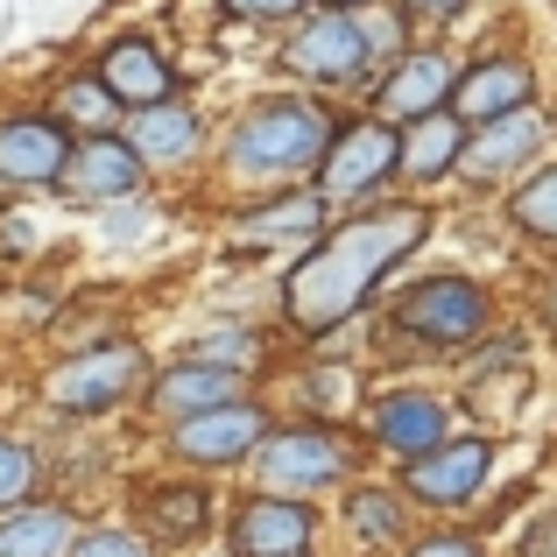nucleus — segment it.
Wrapping results in <instances>:
<instances>
[{
    "mask_svg": "<svg viewBox=\"0 0 557 557\" xmlns=\"http://www.w3.org/2000/svg\"><path fill=\"white\" fill-rule=\"evenodd\" d=\"M423 233H431V212L409 205V198L403 205H374V212H354L346 226L318 233V240L289 261V275H283L289 332H304V339L339 332L346 318L381 289V275L423 247Z\"/></svg>",
    "mask_w": 557,
    "mask_h": 557,
    "instance_id": "nucleus-1",
    "label": "nucleus"
},
{
    "mask_svg": "<svg viewBox=\"0 0 557 557\" xmlns=\"http://www.w3.org/2000/svg\"><path fill=\"white\" fill-rule=\"evenodd\" d=\"M332 135H339V127H332V113L318 107V99L275 92V99H255V107L226 127L219 170H226L233 184H297V177H318Z\"/></svg>",
    "mask_w": 557,
    "mask_h": 557,
    "instance_id": "nucleus-2",
    "label": "nucleus"
},
{
    "mask_svg": "<svg viewBox=\"0 0 557 557\" xmlns=\"http://www.w3.org/2000/svg\"><path fill=\"white\" fill-rule=\"evenodd\" d=\"M149 354L135 339H99L85 354H64L50 374H42V403L64 409V417H107V409L149 395Z\"/></svg>",
    "mask_w": 557,
    "mask_h": 557,
    "instance_id": "nucleus-3",
    "label": "nucleus"
},
{
    "mask_svg": "<svg viewBox=\"0 0 557 557\" xmlns=\"http://www.w3.org/2000/svg\"><path fill=\"white\" fill-rule=\"evenodd\" d=\"M255 473H261V494L311 502V494L339 487V480L354 473V445H346V431H332V423H283V431L261 437Z\"/></svg>",
    "mask_w": 557,
    "mask_h": 557,
    "instance_id": "nucleus-4",
    "label": "nucleus"
},
{
    "mask_svg": "<svg viewBox=\"0 0 557 557\" xmlns=\"http://www.w3.org/2000/svg\"><path fill=\"white\" fill-rule=\"evenodd\" d=\"M395 332H409L417 346H473L487 332V289L466 283V275H423L395 297Z\"/></svg>",
    "mask_w": 557,
    "mask_h": 557,
    "instance_id": "nucleus-5",
    "label": "nucleus"
},
{
    "mask_svg": "<svg viewBox=\"0 0 557 557\" xmlns=\"http://www.w3.org/2000/svg\"><path fill=\"white\" fill-rule=\"evenodd\" d=\"M368 57H374L368 22H360V14H332V8L304 14V22L289 28V42H283V64L297 71V78H318V85L360 78V71H368Z\"/></svg>",
    "mask_w": 557,
    "mask_h": 557,
    "instance_id": "nucleus-6",
    "label": "nucleus"
},
{
    "mask_svg": "<svg viewBox=\"0 0 557 557\" xmlns=\"http://www.w3.org/2000/svg\"><path fill=\"white\" fill-rule=\"evenodd\" d=\"M395 163H403V127L388 121H354L332 135L325 163H318V198L339 205V198H368L381 177H395Z\"/></svg>",
    "mask_w": 557,
    "mask_h": 557,
    "instance_id": "nucleus-7",
    "label": "nucleus"
},
{
    "mask_svg": "<svg viewBox=\"0 0 557 557\" xmlns=\"http://www.w3.org/2000/svg\"><path fill=\"white\" fill-rule=\"evenodd\" d=\"M269 431H275L269 409H261L255 395H240V403H226V409H205V417H190V423H170L163 445L177 451L184 466H240V459L261 451Z\"/></svg>",
    "mask_w": 557,
    "mask_h": 557,
    "instance_id": "nucleus-8",
    "label": "nucleus"
},
{
    "mask_svg": "<svg viewBox=\"0 0 557 557\" xmlns=\"http://www.w3.org/2000/svg\"><path fill=\"white\" fill-rule=\"evenodd\" d=\"M92 78L113 92V107H121V113H149V107H170V99H177V64L163 57V42H156V36H113V42H99Z\"/></svg>",
    "mask_w": 557,
    "mask_h": 557,
    "instance_id": "nucleus-9",
    "label": "nucleus"
},
{
    "mask_svg": "<svg viewBox=\"0 0 557 557\" xmlns=\"http://www.w3.org/2000/svg\"><path fill=\"white\" fill-rule=\"evenodd\" d=\"M311 544H318V508L283 502V494H247L226 522L233 557H311Z\"/></svg>",
    "mask_w": 557,
    "mask_h": 557,
    "instance_id": "nucleus-10",
    "label": "nucleus"
},
{
    "mask_svg": "<svg viewBox=\"0 0 557 557\" xmlns=\"http://www.w3.org/2000/svg\"><path fill=\"white\" fill-rule=\"evenodd\" d=\"M71 127L57 121V113H14V121H0V184L8 190H57L71 163Z\"/></svg>",
    "mask_w": 557,
    "mask_h": 557,
    "instance_id": "nucleus-11",
    "label": "nucleus"
},
{
    "mask_svg": "<svg viewBox=\"0 0 557 557\" xmlns=\"http://www.w3.org/2000/svg\"><path fill=\"white\" fill-rule=\"evenodd\" d=\"M212 530V494L198 480H141L135 487V536L149 550H184Z\"/></svg>",
    "mask_w": 557,
    "mask_h": 557,
    "instance_id": "nucleus-12",
    "label": "nucleus"
},
{
    "mask_svg": "<svg viewBox=\"0 0 557 557\" xmlns=\"http://www.w3.org/2000/svg\"><path fill=\"white\" fill-rule=\"evenodd\" d=\"M487 466H494L487 437H445L437 451L409 459L403 487H409V502H423V508H466L480 494V480H487Z\"/></svg>",
    "mask_w": 557,
    "mask_h": 557,
    "instance_id": "nucleus-13",
    "label": "nucleus"
},
{
    "mask_svg": "<svg viewBox=\"0 0 557 557\" xmlns=\"http://www.w3.org/2000/svg\"><path fill=\"white\" fill-rule=\"evenodd\" d=\"M451 57L445 50H409V57H395V71L381 78V92H374V121H388V127H417V121H431V113H445L451 107Z\"/></svg>",
    "mask_w": 557,
    "mask_h": 557,
    "instance_id": "nucleus-14",
    "label": "nucleus"
},
{
    "mask_svg": "<svg viewBox=\"0 0 557 557\" xmlns=\"http://www.w3.org/2000/svg\"><path fill=\"white\" fill-rule=\"evenodd\" d=\"M141 177L149 170H141V156L121 135H92V141H71V163L57 177V190L78 205H113V198H135Z\"/></svg>",
    "mask_w": 557,
    "mask_h": 557,
    "instance_id": "nucleus-15",
    "label": "nucleus"
},
{
    "mask_svg": "<svg viewBox=\"0 0 557 557\" xmlns=\"http://www.w3.org/2000/svg\"><path fill=\"white\" fill-rule=\"evenodd\" d=\"M530 99H536V71L522 64V57H487V64L459 71V85H451L459 127H494V121H508V113H522Z\"/></svg>",
    "mask_w": 557,
    "mask_h": 557,
    "instance_id": "nucleus-16",
    "label": "nucleus"
},
{
    "mask_svg": "<svg viewBox=\"0 0 557 557\" xmlns=\"http://www.w3.org/2000/svg\"><path fill=\"white\" fill-rule=\"evenodd\" d=\"M247 395V374H226V368H205V360H170L163 374H149V409L163 423H190L205 409H226Z\"/></svg>",
    "mask_w": 557,
    "mask_h": 557,
    "instance_id": "nucleus-17",
    "label": "nucleus"
},
{
    "mask_svg": "<svg viewBox=\"0 0 557 557\" xmlns=\"http://www.w3.org/2000/svg\"><path fill=\"white\" fill-rule=\"evenodd\" d=\"M121 141L141 156V170H190V163H198V149H205V127H198V113H190L184 99H170V107L127 113Z\"/></svg>",
    "mask_w": 557,
    "mask_h": 557,
    "instance_id": "nucleus-18",
    "label": "nucleus"
},
{
    "mask_svg": "<svg viewBox=\"0 0 557 557\" xmlns=\"http://www.w3.org/2000/svg\"><path fill=\"white\" fill-rule=\"evenodd\" d=\"M368 431H374L381 451H395V459H423V451H437L451 437V423H445V403H437V395L395 388V395H381V403H374Z\"/></svg>",
    "mask_w": 557,
    "mask_h": 557,
    "instance_id": "nucleus-19",
    "label": "nucleus"
},
{
    "mask_svg": "<svg viewBox=\"0 0 557 557\" xmlns=\"http://www.w3.org/2000/svg\"><path fill=\"white\" fill-rule=\"evenodd\" d=\"M536 149H544V113L522 107V113H508V121L480 127V135L466 141L459 170H466V177H480V184H494V177H508V170H522Z\"/></svg>",
    "mask_w": 557,
    "mask_h": 557,
    "instance_id": "nucleus-20",
    "label": "nucleus"
},
{
    "mask_svg": "<svg viewBox=\"0 0 557 557\" xmlns=\"http://www.w3.org/2000/svg\"><path fill=\"white\" fill-rule=\"evenodd\" d=\"M85 536V522L64 502H28L14 516H0V557H71Z\"/></svg>",
    "mask_w": 557,
    "mask_h": 557,
    "instance_id": "nucleus-21",
    "label": "nucleus"
},
{
    "mask_svg": "<svg viewBox=\"0 0 557 557\" xmlns=\"http://www.w3.org/2000/svg\"><path fill=\"white\" fill-rule=\"evenodd\" d=\"M459 156H466V127H459V113H431V121H417V127H403V177L409 184H437L445 170H459Z\"/></svg>",
    "mask_w": 557,
    "mask_h": 557,
    "instance_id": "nucleus-22",
    "label": "nucleus"
},
{
    "mask_svg": "<svg viewBox=\"0 0 557 557\" xmlns=\"http://www.w3.org/2000/svg\"><path fill=\"white\" fill-rule=\"evenodd\" d=\"M57 121H64L78 141H92V135H121L127 113L113 107V92L92 78V71H78V78H64V92H57Z\"/></svg>",
    "mask_w": 557,
    "mask_h": 557,
    "instance_id": "nucleus-23",
    "label": "nucleus"
},
{
    "mask_svg": "<svg viewBox=\"0 0 557 557\" xmlns=\"http://www.w3.org/2000/svg\"><path fill=\"white\" fill-rule=\"evenodd\" d=\"M346 530H354L368 550H395L403 544V494H388V487L346 494Z\"/></svg>",
    "mask_w": 557,
    "mask_h": 557,
    "instance_id": "nucleus-24",
    "label": "nucleus"
},
{
    "mask_svg": "<svg viewBox=\"0 0 557 557\" xmlns=\"http://www.w3.org/2000/svg\"><path fill=\"white\" fill-rule=\"evenodd\" d=\"M36 473H42V466H36V445L0 431V516L28 508V494H36Z\"/></svg>",
    "mask_w": 557,
    "mask_h": 557,
    "instance_id": "nucleus-25",
    "label": "nucleus"
},
{
    "mask_svg": "<svg viewBox=\"0 0 557 557\" xmlns=\"http://www.w3.org/2000/svg\"><path fill=\"white\" fill-rule=\"evenodd\" d=\"M318 226H325V198H318V190H289V198H275V205L255 212L261 240H269V233H318Z\"/></svg>",
    "mask_w": 557,
    "mask_h": 557,
    "instance_id": "nucleus-26",
    "label": "nucleus"
},
{
    "mask_svg": "<svg viewBox=\"0 0 557 557\" xmlns=\"http://www.w3.org/2000/svg\"><path fill=\"white\" fill-rule=\"evenodd\" d=\"M184 360H205V368H226V374H247V368H261V339L247 325H233V332H212V339H198Z\"/></svg>",
    "mask_w": 557,
    "mask_h": 557,
    "instance_id": "nucleus-27",
    "label": "nucleus"
},
{
    "mask_svg": "<svg viewBox=\"0 0 557 557\" xmlns=\"http://www.w3.org/2000/svg\"><path fill=\"white\" fill-rule=\"evenodd\" d=\"M508 212H516V226H522V233H536V240H557V170H544V177L522 184Z\"/></svg>",
    "mask_w": 557,
    "mask_h": 557,
    "instance_id": "nucleus-28",
    "label": "nucleus"
},
{
    "mask_svg": "<svg viewBox=\"0 0 557 557\" xmlns=\"http://www.w3.org/2000/svg\"><path fill=\"white\" fill-rule=\"evenodd\" d=\"M71 557H156V550L141 544L135 530H121V522H92V530L71 544Z\"/></svg>",
    "mask_w": 557,
    "mask_h": 557,
    "instance_id": "nucleus-29",
    "label": "nucleus"
},
{
    "mask_svg": "<svg viewBox=\"0 0 557 557\" xmlns=\"http://www.w3.org/2000/svg\"><path fill=\"white\" fill-rule=\"evenodd\" d=\"M403 557H480V544H473V536L437 530V536H417V544H403Z\"/></svg>",
    "mask_w": 557,
    "mask_h": 557,
    "instance_id": "nucleus-30",
    "label": "nucleus"
},
{
    "mask_svg": "<svg viewBox=\"0 0 557 557\" xmlns=\"http://www.w3.org/2000/svg\"><path fill=\"white\" fill-rule=\"evenodd\" d=\"M304 0H226V14H240V22H289Z\"/></svg>",
    "mask_w": 557,
    "mask_h": 557,
    "instance_id": "nucleus-31",
    "label": "nucleus"
},
{
    "mask_svg": "<svg viewBox=\"0 0 557 557\" xmlns=\"http://www.w3.org/2000/svg\"><path fill=\"white\" fill-rule=\"evenodd\" d=\"M522 557H557V508H550L544 522H536L530 536H522Z\"/></svg>",
    "mask_w": 557,
    "mask_h": 557,
    "instance_id": "nucleus-32",
    "label": "nucleus"
},
{
    "mask_svg": "<svg viewBox=\"0 0 557 557\" xmlns=\"http://www.w3.org/2000/svg\"><path fill=\"white\" fill-rule=\"evenodd\" d=\"M466 0H403V14H417V22H451Z\"/></svg>",
    "mask_w": 557,
    "mask_h": 557,
    "instance_id": "nucleus-33",
    "label": "nucleus"
},
{
    "mask_svg": "<svg viewBox=\"0 0 557 557\" xmlns=\"http://www.w3.org/2000/svg\"><path fill=\"white\" fill-rule=\"evenodd\" d=\"M318 8H332V14H360V8H374V0H318Z\"/></svg>",
    "mask_w": 557,
    "mask_h": 557,
    "instance_id": "nucleus-34",
    "label": "nucleus"
}]
</instances>
